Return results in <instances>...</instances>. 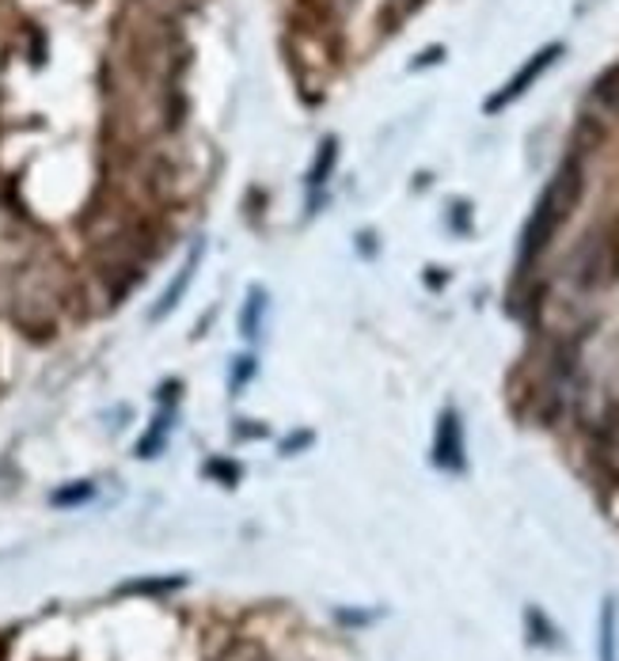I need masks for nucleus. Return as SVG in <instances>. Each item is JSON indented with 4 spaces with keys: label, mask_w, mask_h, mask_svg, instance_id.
<instances>
[{
    "label": "nucleus",
    "mask_w": 619,
    "mask_h": 661,
    "mask_svg": "<svg viewBox=\"0 0 619 661\" xmlns=\"http://www.w3.org/2000/svg\"><path fill=\"white\" fill-rule=\"evenodd\" d=\"M593 103H597L605 114H616L619 119V61L593 85Z\"/></svg>",
    "instance_id": "5"
},
{
    "label": "nucleus",
    "mask_w": 619,
    "mask_h": 661,
    "mask_svg": "<svg viewBox=\"0 0 619 661\" xmlns=\"http://www.w3.org/2000/svg\"><path fill=\"white\" fill-rule=\"evenodd\" d=\"M577 198H582V164L566 160L563 168L555 171V179L548 183V190L540 194L532 221H528V228H525V247H521V259L525 262L536 259V255H540L543 247L551 244V236L559 233V225L571 217V210L577 205Z\"/></svg>",
    "instance_id": "1"
},
{
    "label": "nucleus",
    "mask_w": 619,
    "mask_h": 661,
    "mask_svg": "<svg viewBox=\"0 0 619 661\" xmlns=\"http://www.w3.org/2000/svg\"><path fill=\"white\" fill-rule=\"evenodd\" d=\"M331 164H335V142H327L324 153H319V160H316V168H312V183H324V176L331 171Z\"/></svg>",
    "instance_id": "6"
},
{
    "label": "nucleus",
    "mask_w": 619,
    "mask_h": 661,
    "mask_svg": "<svg viewBox=\"0 0 619 661\" xmlns=\"http://www.w3.org/2000/svg\"><path fill=\"white\" fill-rule=\"evenodd\" d=\"M600 661H619V601L605 597L600 608Z\"/></svg>",
    "instance_id": "4"
},
{
    "label": "nucleus",
    "mask_w": 619,
    "mask_h": 661,
    "mask_svg": "<svg viewBox=\"0 0 619 661\" xmlns=\"http://www.w3.org/2000/svg\"><path fill=\"white\" fill-rule=\"evenodd\" d=\"M437 464L460 472L464 468V441H460V423L457 415H441V429H437Z\"/></svg>",
    "instance_id": "3"
},
{
    "label": "nucleus",
    "mask_w": 619,
    "mask_h": 661,
    "mask_svg": "<svg viewBox=\"0 0 619 661\" xmlns=\"http://www.w3.org/2000/svg\"><path fill=\"white\" fill-rule=\"evenodd\" d=\"M559 54H563V46H559V43H551L548 49H540V54H536L532 61H528L525 69L517 72V77L509 80V85L502 88V92L494 96L491 103H486V111H502V107H506V103H514V99H521V96L528 92V85H532V80H540V72L555 65V57H559Z\"/></svg>",
    "instance_id": "2"
}]
</instances>
